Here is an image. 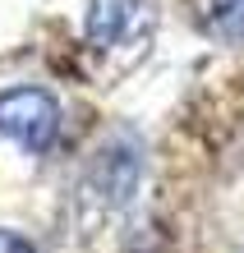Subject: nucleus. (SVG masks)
Wrapping results in <instances>:
<instances>
[{
	"label": "nucleus",
	"instance_id": "obj_4",
	"mask_svg": "<svg viewBox=\"0 0 244 253\" xmlns=\"http://www.w3.org/2000/svg\"><path fill=\"white\" fill-rule=\"evenodd\" d=\"M0 253H37V249L28 244L23 235H14V230H0Z\"/></svg>",
	"mask_w": 244,
	"mask_h": 253
},
{
	"label": "nucleus",
	"instance_id": "obj_2",
	"mask_svg": "<svg viewBox=\"0 0 244 253\" xmlns=\"http://www.w3.org/2000/svg\"><path fill=\"white\" fill-rule=\"evenodd\" d=\"M134 14H139V0H93L88 5V42L93 46H115L129 33Z\"/></svg>",
	"mask_w": 244,
	"mask_h": 253
},
{
	"label": "nucleus",
	"instance_id": "obj_1",
	"mask_svg": "<svg viewBox=\"0 0 244 253\" xmlns=\"http://www.w3.org/2000/svg\"><path fill=\"white\" fill-rule=\"evenodd\" d=\"M0 133L23 152H51L60 138V101L47 87H9L0 92Z\"/></svg>",
	"mask_w": 244,
	"mask_h": 253
},
{
	"label": "nucleus",
	"instance_id": "obj_3",
	"mask_svg": "<svg viewBox=\"0 0 244 253\" xmlns=\"http://www.w3.org/2000/svg\"><path fill=\"white\" fill-rule=\"evenodd\" d=\"M203 28L231 46H244V0H207Z\"/></svg>",
	"mask_w": 244,
	"mask_h": 253
}]
</instances>
